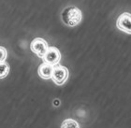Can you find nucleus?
I'll use <instances>...</instances> for the list:
<instances>
[{"mask_svg": "<svg viewBox=\"0 0 131 128\" xmlns=\"http://www.w3.org/2000/svg\"><path fill=\"white\" fill-rule=\"evenodd\" d=\"M61 18L64 24L68 26H76L82 21V12L76 7L69 6L63 10Z\"/></svg>", "mask_w": 131, "mask_h": 128, "instance_id": "f257e3e1", "label": "nucleus"}, {"mask_svg": "<svg viewBox=\"0 0 131 128\" xmlns=\"http://www.w3.org/2000/svg\"><path fill=\"white\" fill-rule=\"evenodd\" d=\"M68 78V68L63 65H55L52 73V79L53 80L55 84L62 85L64 84Z\"/></svg>", "mask_w": 131, "mask_h": 128, "instance_id": "f03ea898", "label": "nucleus"}, {"mask_svg": "<svg viewBox=\"0 0 131 128\" xmlns=\"http://www.w3.org/2000/svg\"><path fill=\"white\" fill-rule=\"evenodd\" d=\"M30 48H31V51L38 55V57L43 58L45 53H46L48 49H49V46H48V43L44 40L43 38H35L32 41Z\"/></svg>", "mask_w": 131, "mask_h": 128, "instance_id": "7ed1b4c3", "label": "nucleus"}, {"mask_svg": "<svg viewBox=\"0 0 131 128\" xmlns=\"http://www.w3.org/2000/svg\"><path fill=\"white\" fill-rule=\"evenodd\" d=\"M44 61V63L49 64L51 65H57L59 61L61 60V53L60 51L55 48V47H49V49L45 53L44 57L42 58Z\"/></svg>", "mask_w": 131, "mask_h": 128, "instance_id": "20e7f679", "label": "nucleus"}, {"mask_svg": "<svg viewBox=\"0 0 131 128\" xmlns=\"http://www.w3.org/2000/svg\"><path fill=\"white\" fill-rule=\"evenodd\" d=\"M116 26L120 30L131 34V14L128 12L121 14L116 21Z\"/></svg>", "mask_w": 131, "mask_h": 128, "instance_id": "39448f33", "label": "nucleus"}, {"mask_svg": "<svg viewBox=\"0 0 131 128\" xmlns=\"http://www.w3.org/2000/svg\"><path fill=\"white\" fill-rule=\"evenodd\" d=\"M53 69H54L53 65H51L47 63H43L41 64L38 67V75L44 79H52Z\"/></svg>", "mask_w": 131, "mask_h": 128, "instance_id": "423d86ee", "label": "nucleus"}, {"mask_svg": "<svg viewBox=\"0 0 131 128\" xmlns=\"http://www.w3.org/2000/svg\"><path fill=\"white\" fill-rule=\"evenodd\" d=\"M61 128H80L79 124L73 119H67L63 122Z\"/></svg>", "mask_w": 131, "mask_h": 128, "instance_id": "0eeeda50", "label": "nucleus"}, {"mask_svg": "<svg viewBox=\"0 0 131 128\" xmlns=\"http://www.w3.org/2000/svg\"><path fill=\"white\" fill-rule=\"evenodd\" d=\"M8 71H9V66L8 64L5 62H1V65H0V77H1V79L5 78L8 75Z\"/></svg>", "mask_w": 131, "mask_h": 128, "instance_id": "6e6552de", "label": "nucleus"}, {"mask_svg": "<svg viewBox=\"0 0 131 128\" xmlns=\"http://www.w3.org/2000/svg\"><path fill=\"white\" fill-rule=\"evenodd\" d=\"M0 52H1V56H0V61L1 62H4L5 58L7 57V51L4 47H1L0 48Z\"/></svg>", "mask_w": 131, "mask_h": 128, "instance_id": "1a4fd4ad", "label": "nucleus"}]
</instances>
